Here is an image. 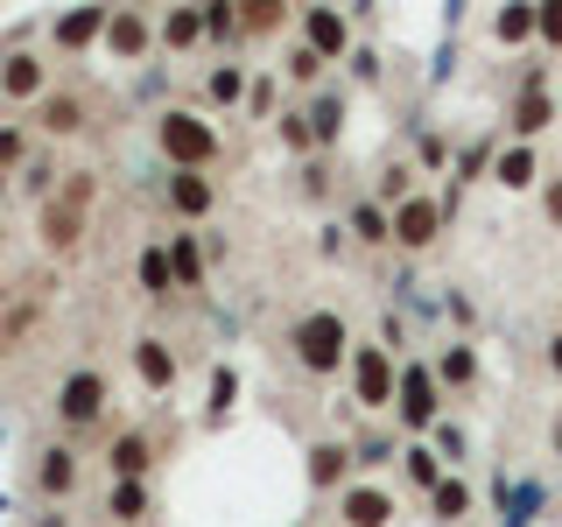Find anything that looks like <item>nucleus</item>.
Listing matches in <instances>:
<instances>
[{"mask_svg": "<svg viewBox=\"0 0 562 527\" xmlns=\"http://www.w3.org/2000/svg\"><path fill=\"white\" fill-rule=\"evenodd\" d=\"M155 141H162V155H169L176 169H198V176H204V169H211V162L225 155L218 127H211L204 113H183V105H169V113L155 120Z\"/></svg>", "mask_w": 562, "mask_h": 527, "instance_id": "obj_1", "label": "nucleus"}, {"mask_svg": "<svg viewBox=\"0 0 562 527\" xmlns=\"http://www.w3.org/2000/svg\"><path fill=\"white\" fill-rule=\"evenodd\" d=\"M289 345H295V359H303V373H338V366L351 359V330H345V316L338 310H310V316H295V330H289Z\"/></svg>", "mask_w": 562, "mask_h": 527, "instance_id": "obj_2", "label": "nucleus"}, {"mask_svg": "<svg viewBox=\"0 0 562 527\" xmlns=\"http://www.w3.org/2000/svg\"><path fill=\"white\" fill-rule=\"evenodd\" d=\"M351 386H359V408H394L401 380H394L386 345H351Z\"/></svg>", "mask_w": 562, "mask_h": 527, "instance_id": "obj_3", "label": "nucleus"}, {"mask_svg": "<svg viewBox=\"0 0 562 527\" xmlns=\"http://www.w3.org/2000/svg\"><path fill=\"white\" fill-rule=\"evenodd\" d=\"M394 408H401L408 429H436V422H443V401H436V373H429V366H408V373H401Z\"/></svg>", "mask_w": 562, "mask_h": 527, "instance_id": "obj_4", "label": "nucleus"}, {"mask_svg": "<svg viewBox=\"0 0 562 527\" xmlns=\"http://www.w3.org/2000/svg\"><path fill=\"white\" fill-rule=\"evenodd\" d=\"M99 408H105V380L85 366V373H70L64 386H57V422L64 429H85V422H99Z\"/></svg>", "mask_w": 562, "mask_h": 527, "instance_id": "obj_5", "label": "nucleus"}, {"mask_svg": "<svg viewBox=\"0 0 562 527\" xmlns=\"http://www.w3.org/2000/svg\"><path fill=\"white\" fill-rule=\"evenodd\" d=\"M35 239H43V254H78V239H85V204L49 198L43 218H35Z\"/></svg>", "mask_w": 562, "mask_h": 527, "instance_id": "obj_6", "label": "nucleus"}, {"mask_svg": "<svg viewBox=\"0 0 562 527\" xmlns=\"http://www.w3.org/2000/svg\"><path fill=\"white\" fill-rule=\"evenodd\" d=\"M0 99H49V64L29 57V49H14V57H0Z\"/></svg>", "mask_w": 562, "mask_h": 527, "instance_id": "obj_7", "label": "nucleus"}, {"mask_svg": "<svg viewBox=\"0 0 562 527\" xmlns=\"http://www.w3.org/2000/svg\"><path fill=\"white\" fill-rule=\"evenodd\" d=\"M436 233H443V204L436 198H408V204H394V239L408 246V254H422Z\"/></svg>", "mask_w": 562, "mask_h": 527, "instance_id": "obj_8", "label": "nucleus"}, {"mask_svg": "<svg viewBox=\"0 0 562 527\" xmlns=\"http://www.w3.org/2000/svg\"><path fill=\"white\" fill-rule=\"evenodd\" d=\"M303 43H310L324 64H338L345 49H351V22H345L338 8H303Z\"/></svg>", "mask_w": 562, "mask_h": 527, "instance_id": "obj_9", "label": "nucleus"}, {"mask_svg": "<svg viewBox=\"0 0 562 527\" xmlns=\"http://www.w3.org/2000/svg\"><path fill=\"white\" fill-rule=\"evenodd\" d=\"M338 520H345V527H386V520H394V492H380V485H345V492H338Z\"/></svg>", "mask_w": 562, "mask_h": 527, "instance_id": "obj_10", "label": "nucleus"}, {"mask_svg": "<svg viewBox=\"0 0 562 527\" xmlns=\"http://www.w3.org/2000/svg\"><path fill=\"white\" fill-rule=\"evenodd\" d=\"M78 450L70 444H49L43 457H35V492H49V500H64V492H78Z\"/></svg>", "mask_w": 562, "mask_h": 527, "instance_id": "obj_11", "label": "nucleus"}, {"mask_svg": "<svg viewBox=\"0 0 562 527\" xmlns=\"http://www.w3.org/2000/svg\"><path fill=\"white\" fill-rule=\"evenodd\" d=\"M211 204H218V183H211V176H198V169L169 176V211H176V218H204Z\"/></svg>", "mask_w": 562, "mask_h": 527, "instance_id": "obj_12", "label": "nucleus"}, {"mask_svg": "<svg viewBox=\"0 0 562 527\" xmlns=\"http://www.w3.org/2000/svg\"><path fill=\"white\" fill-rule=\"evenodd\" d=\"M35 127H43L49 141H70V134H85V99H78V92H49L43 105H35Z\"/></svg>", "mask_w": 562, "mask_h": 527, "instance_id": "obj_13", "label": "nucleus"}, {"mask_svg": "<svg viewBox=\"0 0 562 527\" xmlns=\"http://www.w3.org/2000/svg\"><path fill=\"white\" fill-rule=\"evenodd\" d=\"M134 373H140V386H176V351H169V338H134Z\"/></svg>", "mask_w": 562, "mask_h": 527, "instance_id": "obj_14", "label": "nucleus"}, {"mask_svg": "<svg viewBox=\"0 0 562 527\" xmlns=\"http://www.w3.org/2000/svg\"><path fill=\"white\" fill-rule=\"evenodd\" d=\"M105 464H113V485H140V471H148V436H140V429L113 436V450H105Z\"/></svg>", "mask_w": 562, "mask_h": 527, "instance_id": "obj_15", "label": "nucleus"}, {"mask_svg": "<svg viewBox=\"0 0 562 527\" xmlns=\"http://www.w3.org/2000/svg\"><path fill=\"white\" fill-rule=\"evenodd\" d=\"M105 49H113V57H140V49H148V22H140L134 8H113V22H105Z\"/></svg>", "mask_w": 562, "mask_h": 527, "instance_id": "obj_16", "label": "nucleus"}, {"mask_svg": "<svg viewBox=\"0 0 562 527\" xmlns=\"http://www.w3.org/2000/svg\"><path fill=\"white\" fill-rule=\"evenodd\" d=\"M105 22H113V8H78V14H64V22H57V43L64 49H85L92 35H105Z\"/></svg>", "mask_w": 562, "mask_h": 527, "instance_id": "obj_17", "label": "nucleus"}, {"mask_svg": "<svg viewBox=\"0 0 562 527\" xmlns=\"http://www.w3.org/2000/svg\"><path fill=\"white\" fill-rule=\"evenodd\" d=\"M345 471H351V450H345V444H316V450H310V485H316V492L345 485Z\"/></svg>", "mask_w": 562, "mask_h": 527, "instance_id": "obj_18", "label": "nucleus"}, {"mask_svg": "<svg viewBox=\"0 0 562 527\" xmlns=\"http://www.w3.org/2000/svg\"><path fill=\"white\" fill-rule=\"evenodd\" d=\"M492 176H499L506 190H527V183L541 176V162H535V148L520 141V148H499V162H492Z\"/></svg>", "mask_w": 562, "mask_h": 527, "instance_id": "obj_19", "label": "nucleus"}, {"mask_svg": "<svg viewBox=\"0 0 562 527\" xmlns=\"http://www.w3.org/2000/svg\"><path fill=\"white\" fill-rule=\"evenodd\" d=\"M140 289H148L155 303H169V295H176V268H169V246H148V254H140Z\"/></svg>", "mask_w": 562, "mask_h": 527, "instance_id": "obj_20", "label": "nucleus"}, {"mask_svg": "<svg viewBox=\"0 0 562 527\" xmlns=\"http://www.w3.org/2000/svg\"><path fill=\"white\" fill-rule=\"evenodd\" d=\"M549 120H555L549 92H520V99H514V134H520V141H535L541 127H549Z\"/></svg>", "mask_w": 562, "mask_h": 527, "instance_id": "obj_21", "label": "nucleus"}, {"mask_svg": "<svg viewBox=\"0 0 562 527\" xmlns=\"http://www.w3.org/2000/svg\"><path fill=\"white\" fill-rule=\"evenodd\" d=\"M169 268H176V289H198L204 281V260H198V239L190 233H169Z\"/></svg>", "mask_w": 562, "mask_h": 527, "instance_id": "obj_22", "label": "nucleus"}, {"mask_svg": "<svg viewBox=\"0 0 562 527\" xmlns=\"http://www.w3.org/2000/svg\"><path fill=\"white\" fill-rule=\"evenodd\" d=\"M155 35H162L169 49H190V43H198V35H204V14H198V8H176V14H169V22L155 29Z\"/></svg>", "mask_w": 562, "mask_h": 527, "instance_id": "obj_23", "label": "nucleus"}, {"mask_svg": "<svg viewBox=\"0 0 562 527\" xmlns=\"http://www.w3.org/2000/svg\"><path fill=\"white\" fill-rule=\"evenodd\" d=\"M429 506H436V520H464L471 514V485L464 479H443V485L429 492Z\"/></svg>", "mask_w": 562, "mask_h": 527, "instance_id": "obj_24", "label": "nucleus"}, {"mask_svg": "<svg viewBox=\"0 0 562 527\" xmlns=\"http://www.w3.org/2000/svg\"><path fill=\"white\" fill-rule=\"evenodd\" d=\"M499 43H527V35H541V8H506L499 22H492Z\"/></svg>", "mask_w": 562, "mask_h": 527, "instance_id": "obj_25", "label": "nucleus"}, {"mask_svg": "<svg viewBox=\"0 0 562 527\" xmlns=\"http://www.w3.org/2000/svg\"><path fill=\"white\" fill-rule=\"evenodd\" d=\"M351 233H359L366 246L394 239V211H380V204H359V211H351Z\"/></svg>", "mask_w": 562, "mask_h": 527, "instance_id": "obj_26", "label": "nucleus"}, {"mask_svg": "<svg viewBox=\"0 0 562 527\" xmlns=\"http://www.w3.org/2000/svg\"><path fill=\"white\" fill-rule=\"evenodd\" d=\"M338 127H345V99L324 92V99L310 105V134H316V141H338Z\"/></svg>", "mask_w": 562, "mask_h": 527, "instance_id": "obj_27", "label": "nucleus"}, {"mask_svg": "<svg viewBox=\"0 0 562 527\" xmlns=\"http://www.w3.org/2000/svg\"><path fill=\"white\" fill-rule=\"evenodd\" d=\"M401 457H408V479H415L422 492H436V485H443V457H436V450H422V444H408V450H401Z\"/></svg>", "mask_w": 562, "mask_h": 527, "instance_id": "obj_28", "label": "nucleus"}, {"mask_svg": "<svg viewBox=\"0 0 562 527\" xmlns=\"http://www.w3.org/2000/svg\"><path fill=\"white\" fill-rule=\"evenodd\" d=\"M436 373H443L450 386H471V380H479V351H471V345H450V351H443V366H436Z\"/></svg>", "mask_w": 562, "mask_h": 527, "instance_id": "obj_29", "label": "nucleus"}, {"mask_svg": "<svg viewBox=\"0 0 562 527\" xmlns=\"http://www.w3.org/2000/svg\"><path fill=\"white\" fill-rule=\"evenodd\" d=\"M105 514H113V520H140V514H148V492H140V485H113V500H105Z\"/></svg>", "mask_w": 562, "mask_h": 527, "instance_id": "obj_30", "label": "nucleus"}, {"mask_svg": "<svg viewBox=\"0 0 562 527\" xmlns=\"http://www.w3.org/2000/svg\"><path fill=\"white\" fill-rule=\"evenodd\" d=\"M281 14H289V8H274V0H246L239 29H246V35H268V29H281Z\"/></svg>", "mask_w": 562, "mask_h": 527, "instance_id": "obj_31", "label": "nucleus"}, {"mask_svg": "<svg viewBox=\"0 0 562 527\" xmlns=\"http://www.w3.org/2000/svg\"><path fill=\"white\" fill-rule=\"evenodd\" d=\"M281 70H289L295 85H316V78H324V57H316L310 43H295V49H289V64H281Z\"/></svg>", "mask_w": 562, "mask_h": 527, "instance_id": "obj_32", "label": "nucleus"}, {"mask_svg": "<svg viewBox=\"0 0 562 527\" xmlns=\"http://www.w3.org/2000/svg\"><path fill=\"white\" fill-rule=\"evenodd\" d=\"M246 92V70L239 64H218V70H211V99H218V105H233Z\"/></svg>", "mask_w": 562, "mask_h": 527, "instance_id": "obj_33", "label": "nucleus"}, {"mask_svg": "<svg viewBox=\"0 0 562 527\" xmlns=\"http://www.w3.org/2000/svg\"><path fill=\"white\" fill-rule=\"evenodd\" d=\"M535 506H541V485L527 479V485L514 492V500H506V527H527V520H535Z\"/></svg>", "mask_w": 562, "mask_h": 527, "instance_id": "obj_34", "label": "nucleus"}, {"mask_svg": "<svg viewBox=\"0 0 562 527\" xmlns=\"http://www.w3.org/2000/svg\"><path fill=\"white\" fill-rule=\"evenodd\" d=\"M233 394H239L233 366H218V373H211V415H225V408H233Z\"/></svg>", "mask_w": 562, "mask_h": 527, "instance_id": "obj_35", "label": "nucleus"}, {"mask_svg": "<svg viewBox=\"0 0 562 527\" xmlns=\"http://www.w3.org/2000/svg\"><path fill=\"white\" fill-rule=\"evenodd\" d=\"M281 141H289V148H316V134H310V113H281Z\"/></svg>", "mask_w": 562, "mask_h": 527, "instance_id": "obj_36", "label": "nucleus"}, {"mask_svg": "<svg viewBox=\"0 0 562 527\" xmlns=\"http://www.w3.org/2000/svg\"><path fill=\"white\" fill-rule=\"evenodd\" d=\"M22 148H29V134H22V127H0V169L22 162Z\"/></svg>", "mask_w": 562, "mask_h": 527, "instance_id": "obj_37", "label": "nucleus"}, {"mask_svg": "<svg viewBox=\"0 0 562 527\" xmlns=\"http://www.w3.org/2000/svg\"><path fill=\"white\" fill-rule=\"evenodd\" d=\"M436 457H464V429L457 422H436Z\"/></svg>", "mask_w": 562, "mask_h": 527, "instance_id": "obj_38", "label": "nucleus"}, {"mask_svg": "<svg viewBox=\"0 0 562 527\" xmlns=\"http://www.w3.org/2000/svg\"><path fill=\"white\" fill-rule=\"evenodd\" d=\"M204 35H239V14L233 8H204Z\"/></svg>", "mask_w": 562, "mask_h": 527, "instance_id": "obj_39", "label": "nucleus"}, {"mask_svg": "<svg viewBox=\"0 0 562 527\" xmlns=\"http://www.w3.org/2000/svg\"><path fill=\"white\" fill-rule=\"evenodd\" d=\"M541 43L562 49V0H549V8H541Z\"/></svg>", "mask_w": 562, "mask_h": 527, "instance_id": "obj_40", "label": "nucleus"}, {"mask_svg": "<svg viewBox=\"0 0 562 527\" xmlns=\"http://www.w3.org/2000/svg\"><path fill=\"white\" fill-rule=\"evenodd\" d=\"M549 225H562V176L549 183Z\"/></svg>", "mask_w": 562, "mask_h": 527, "instance_id": "obj_41", "label": "nucleus"}, {"mask_svg": "<svg viewBox=\"0 0 562 527\" xmlns=\"http://www.w3.org/2000/svg\"><path fill=\"white\" fill-rule=\"evenodd\" d=\"M549 366H555V380H562V330L549 338Z\"/></svg>", "mask_w": 562, "mask_h": 527, "instance_id": "obj_42", "label": "nucleus"}, {"mask_svg": "<svg viewBox=\"0 0 562 527\" xmlns=\"http://www.w3.org/2000/svg\"><path fill=\"white\" fill-rule=\"evenodd\" d=\"M549 444H555V457H562V422H555V436H549Z\"/></svg>", "mask_w": 562, "mask_h": 527, "instance_id": "obj_43", "label": "nucleus"}, {"mask_svg": "<svg viewBox=\"0 0 562 527\" xmlns=\"http://www.w3.org/2000/svg\"><path fill=\"white\" fill-rule=\"evenodd\" d=\"M0 351H8V345H0Z\"/></svg>", "mask_w": 562, "mask_h": 527, "instance_id": "obj_44", "label": "nucleus"}]
</instances>
